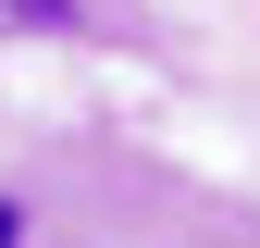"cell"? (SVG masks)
<instances>
[{
    "label": "cell",
    "instance_id": "6da1fadb",
    "mask_svg": "<svg viewBox=\"0 0 260 248\" xmlns=\"http://www.w3.org/2000/svg\"><path fill=\"white\" fill-rule=\"evenodd\" d=\"M0 248H13V211H0Z\"/></svg>",
    "mask_w": 260,
    "mask_h": 248
}]
</instances>
